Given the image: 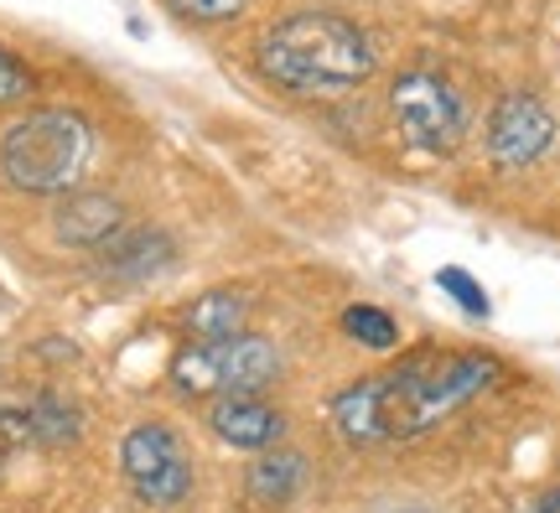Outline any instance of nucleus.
<instances>
[{"label": "nucleus", "mask_w": 560, "mask_h": 513, "mask_svg": "<svg viewBox=\"0 0 560 513\" xmlns=\"http://www.w3.org/2000/svg\"><path fill=\"white\" fill-rule=\"evenodd\" d=\"M260 68L291 94H342L374 73V53L353 21L327 11H296L265 32Z\"/></svg>", "instance_id": "2"}, {"label": "nucleus", "mask_w": 560, "mask_h": 513, "mask_svg": "<svg viewBox=\"0 0 560 513\" xmlns=\"http://www.w3.org/2000/svg\"><path fill=\"white\" fill-rule=\"evenodd\" d=\"M499 378V363L482 353H410L384 374L348 384L332 399V420L348 441L384 446L441 425L467 399H478Z\"/></svg>", "instance_id": "1"}, {"label": "nucleus", "mask_w": 560, "mask_h": 513, "mask_svg": "<svg viewBox=\"0 0 560 513\" xmlns=\"http://www.w3.org/2000/svg\"><path fill=\"white\" fill-rule=\"evenodd\" d=\"M32 94V73H26V62L11 53V47H0V104H21Z\"/></svg>", "instance_id": "15"}, {"label": "nucleus", "mask_w": 560, "mask_h": 513, "mask_svg": "<svg viewBox=\"0 0 560 513\" xmlns=\"http://www.w3.org/2000/svg\"><path fill=\"white\" fill-rule=\"evenodd\" d=\"M244 296L240 291H208V296L192 301V312H187V333L198 337V342H219V337H234L244 333Z\"/></svg>", "instance_id": "11"}, {"label": "nucleus", "mask_w": 560, "mask_h": 513, "mask_svg": "<svg viewBox=\"0 0 560 513\" xmlns=\"http://www.w3.org/2000/svg\"><path fill=\"white\" fill-rule=\"evenodd\" d=\"M120 467L136 498L151 509H177L192 493V462H187V446L177 441L172 425H156V420L136 425L120 441Z\"/></svg>", "instance_id": "5"}, {"label": "nucleus", "mask_w": 560, "mask_h": 513, "mask_svg": "<svg viewBox=\"0 0 560 513\" xmlns=\"http://www.w3.org/2000/svg\"><path fill=\"white\" fill-rule=\"evenodd\" d=\"M556 140V119L535 94H509L488 119V151L499 166H529Z\"/></svg>", "instance_id": "7"}, {"label": "nucleus", "mask_w": 560, "mask_h": 513, "mask_svg": "<svg viewBox=\"0 0 560 513\" xmlns=\"http://www.w3.org/2000/svg\"><path fill=\"white\" fill-rule=\"evenodd\" d=\"M208 425L219 431V441L244 446V452H265L285 435V415L276 405H265L260 395H219L208 410Z\"/></svg>", "instance_id": "8"}, {"label": "nucleus", "mask_w": 560, "mask_h": 513, "mask_svg": "<svg viewBox=\"0 0 560 513\" xmlns=\"http://www.w3.org/2000/svg\"><path fill=\"white\" fill-rule=\"evenodd\" d=\"M301 482H306V462H301L296 452L260 456V462L249 467V493L260 498V503H270V509H280V503H291Z\"/></svg>", "instance_id": "12"}, {"label": "nucleus", "mask_w": 560, "mask_h": 513, "mask_svg": "<svg viewBox=\"0 0 560 513\" xmlns=\"http://www.w3.org/2000/svg\"><path fill=\"white\" fill-rule=\"evenodd\" d=\"M94 151V130L83 125L73 109H37V115L16 119L5 140H0V172L16 193H68L83 177Z\"/></svg>", "instance_id": "3"}, {"label": "nucleus", "mask_w": 560, "mask_h": 513, "mask_svg": "<svg viewBox=\"0 0 560 513\" xmlns=\"http://www.w3.org/2000/svg\"><path fill=\"white\" fill-rule=\"evenodd\" d=\"M342 333L359 337L363 348H395V342H400L395 316L380 312V306H348V312H342Z\"/></svg>", "instance_id": "14"}, {"label": "nucleus", "mask_w": 560, "mask_h": 513, "mask_svg": "<svg viewBox=\"0 0 560 513\" xmlns=\"http://www.w3.org/2000/svg\"><path fill=\"white\" fill-rule=\"evenodd\" d=\"M436 285H441V291H452V296H457L472 316H488V291H482L478 280L467 276V270H441Z\"/></svg>", "instance_id": "16"}, {"label": "nucleus", "mask_w": 560, "mask_h": 513, "mask_svg": "<svg viewBox=\"0 0 560 513\" xmlns=\"http://www.w3.org/2000/svg\"><path fill=\"white\" fill-rule=\"evenodd\" d=\"M120 218L125 208L115 198H104V193H79V198H68L58 208V238L62 244H79V249H100L109 238L120 234Z\"/></svg>", "instance_id": "9"}, {"label": "nucleus", "mask_w": 560, "mask_h": 513, "mask_svg": "<svg viewBox=\"0 0 560 513\" xmlns=\"http://www.w3.org/2000/svg\"><path fill=\"white\" fill-rule=\"evenodd\" d=\"M177 11L198 21H229L234 11H244V0H177Z\"/></svg>", "instance_id": "17"}, {"label": "nucleus", "mask_w": 560, "mask_h": 513, "mask_svg": "<svg viewBox=\"0 0 560 513\" xmlns=\"http://www.w3.org/2000/svg\"><path fill=\"white\" fill-rule=\"evenodd\" d=\"M280 358L255 333H234L219 342H187L172 363V384L182 395H260L276 384Z\"/></svg>", "instance_id": "4"}, {"label": "nucleus", "mask_w": 560, "mask_h": 513, "mask_svg": "<svg viewBox=\"0 0 560 513\" xmlns=\"http://www.w3.org/2000/svg\"><path fill=\"white\" fill-rule=\"evenodd\" d=\"M166 259H172V244H166V234H156V229L115 234L109 244H104V270L120 276V280L156 276V270H166Z\"/></svg>", "instance_id": "10"}, {"label": "nucleus", "mask_w": 560, "mask_h": 513, "mask_svg": "<svg viewBox=\"0 0 560 513\" xmlns=\"http://www.w3.org/2000/svg\"><path fill=\"white\" fill-rule=\"evenodd\" d=\"M26 425H32V441L42 446H68L79 441V410L62 395H37L26 405Z\"/></svg>", "instance_id": "13"}, {"label": "nucleus", "mask_w": 560, "mask_h": 513, "mask_svg": "<svg viewBox=\"0 0 560 513\" xmlns=\"http://www.w3.org/2000/svg\"><path fill=\"white\" fill-rule=\"evenodd\" d=\"M524 513H560V488H556V493H540Z\"/></svg>", "instance_id": "18"}, {"label": "nucleus", "mask_w": 560, "mask_h": 513, "mask_svg": "<svg viewBox=\"0 0 560 513\" xmlns=\"http://www.w3.org/2000/svg\"><path fill=\"white\" fill-rule=\"evenodd\" d=\"M389 104H395V119H400V136L416 151H452L462 140V125H467L462 100L436 73H405L389 89Z\"/></svg>", "instance_id": "6"}]
</instances>
